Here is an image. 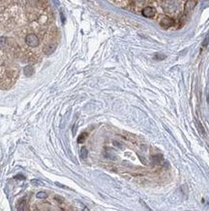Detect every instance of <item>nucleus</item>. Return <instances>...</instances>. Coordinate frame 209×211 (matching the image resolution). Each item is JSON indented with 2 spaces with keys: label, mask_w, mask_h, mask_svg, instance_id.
Returning <instances> with one entry per match:
<instances>
[{
  "label": "nucleus",
  "mask_w": 209,
  "mask_h": 211,
  "mask_svg": "<svg viewBox=\"0 0 209 211\" xmlns=\"http://www.w3.org/2000/svg\"><path fill=\"white\" fill-rule=\"evenodd\" d=\"M81 156L82 159H85V158L87 157V150H86V148H82V149H81Z\"/></svg>",
  "instance_id": "nucleus-5"
},
{
  "label": "nucleus",
  "mask_w": 209,
  "mask_h": 211,
  "mask_svg": "<svg viewBox=\"0 0 209 211\" xmlns=\"http://www.w3.org/2000/svg\"><path fill=\"white\" fill-rule=\"evenodd\" d=\"M6 44V38L3 36H0V47H4Z\"/></svg>",
  "instance_id": "nucleus-6"
},
{
  "label": "nucleus",
  "mask_w": 209,
  "mask_h": 211,
  "mask_svg": "<svg viewBox=\"0 0 209 211\" xmlns=\"http://www.w3.org/2000/svg\"><path fill=\"white\" fill-rule=\"evenodd\" d=\"M55 49H56V45L55 44H48V45H45V46L44 47V53L45 55H51L52 53H54L55 51Z\"/></svg>",
  "instance_id": "nucleus-2"
},
{
  "label": "nucleus",
  "mask_w": 209,
  "mask_h": 211,
  "mask_svg": "<svg viewBox=\"0 0 209 211\" xmlns=\"http://www.w3.org/2000/svg\"><path fill=\"white\" fill-rule=\"evenodd\" d=\"M25 42L29 47L35 48L39 45V38L35 34H28L25 38Z\"/></svg>",
  "instance_id": "nucleus-1"
},
{
  "label": "nucleus",
  "mask_w": 209,
  "mask_h": 211,
  "mask_svg": "<svg viewBox=\"0 0 209 211\" xmlns=\"http://www.w3.org/2000/svg\"><path fill=\"white\" fill-rule=\"evenodd\" d=\"M85 133H82L81 136H79V138L78 139V143H81V142H83V140H84V138H85Z\"/></svg>",
  "instance_id": "nucleus-9"
},
{
  "label": "nucleus",
  "mask_w": 209,
  "mask_h": 211,
  "mask_svg": "<svg viewBox=\"0 0 209 211\" xmlns=\"http://www.w3.org/2000/svg\"><path fill=\"white\" fill-rule=\"evenodd\" d=\"M23 73L25 74V76H27V77L32 76V75L34 74V68H33V66H31V65L25 66L24 69H23Z\"/></svg>",
  "instance_id": "nucleus-3"
},
{
  "label": "nucleus",
  "mask_w": 209,
  "mask_h": 211,
  "mask_svg": "<svg viewBox=\"0 0 209 211\" xmlns=\"http://www.w3.org/2000/svg\"><path fill=\"white\" fill-rule=\"evenodd\" d=\"M142 14L143 16H145L147 18H151L154 16V10L150 8V7H147V8H145L142 11Z\"/></svg>",
  "instance_id": "nucleus-4"
},
{
  "label": "nucleus",
  "mask_w": 209,
  "mask_h": 211,
  "mask_svg": "<svg viewBox=\"0 0 209 211\" xmlns=\"http://www.w3.org/2000/svg\"><path fill=\"white\" fill-rule=\"evenodd\" d=\"M21 207H20V208H18V209L25 210V209H26V207H24V206H27V204H26V201H22L21 202Z\"/></svg>",
  "instance_id": "nucleus-8"
},
{
  "label": "nucleus",
  "mask_w": 209,
  "mask_h": 211,
  "mask_svg": "<svg viewBox=\"0 0 209 211\" xmlns=\"http://www.w3.org/2000/svg\"><path fill=\"white\" fill-rule=\"evenodd\" d=\"M37 198H47V194L44 193V192H40V193L37 194Z\"/></svg>",
  "instance_id": "nucleus-7"
}]
</instances>
